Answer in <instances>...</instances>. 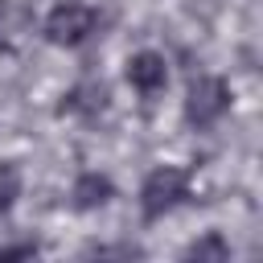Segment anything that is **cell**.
Returning a JSON list of instances; mask_svg holds the SVG:
<instances>
[{"instance_id":"7a4b0ae2","label":"cell","mask_w":263,"mask_h":263,"mask_svg":"<svg viewBox=\"0 0 263 263\" xmlns=\"http://www.w3.org/2000/svg\"><path fill=\"white\" fill-rule=\"evenodd\" d=\"M99 29V8L95 4H82V0H62L45 12V41L58 45V49H78L82 41H90Z\"/></svg>"},{"instance_id":"8992f818","label":"cell","mask_w":263,"mask_h":263,"mask_svg":"<svg viewBox=\"0 0 263 263\" xmlns=\"http://www.w3.org/2000/svg\"><path fill=\"white\" fill-rule=\"evenodd\" d=\"M58 111H62V115L95 119L99 111H107V86L95 82V78H86V82H78V86H70V90L62 95V107H58Z\"/></svg>"},{"instance_id":"5b68a950","label":"cell","mask_w":263,"mask_h":263,"mask_svg":"<svg viewBox=\"0 0 263 263\" xmlns=\"http://www.w3.org/2000/svg\"><path fill=\"white\" fill-rule=\"evenodd\" d=\"M33 8L21 0H0V53H16L29 37H33Z\"/></svg>"},{"instance_id":"52a82bcc","label":"cell","mask_w":263,"mask_h":263,"mask_svg":"<svg viewBox=\"0 0 263 263\" xmlns=\"http://www.w3.org/2000/svg\"><path fill=\"white\" fill-rule=\"evenodd\" d=\"M111 197H115L111 177H103V173H95V168H86V173L74 177V189H70L74 210H99V205H107Z\"/></svg>"},{"instance_id":"30bf717a","label":"cell","mask_w":263,"mask_h":263,"mask_svg":"<svg viewBox=\"0 0 263 263\" xmlns=\"http://www.w3.org/2000/svg\"><path fill=\"white\" fill-rule=\"evenodd\" d=\"M41 247L37 242H8V247H0V259H33Z\"/></svg>"},{"instance_id":"3957f363","label":"cell","mask_w":263,"mask_h":263,"mask_svg":"<svg viewBox=\"0 0 263 263\" xmlns=\"http://www.w3.org/2000/svg\"><path fill=\"white\" fill-rule=\"evenodd\" d=\"M230 82L226 78H218V74H197L193 82H189V90H185V123L193 127V132H205V127H214L226 111H230Z\"/></svg>"},{"instance_id":"ba28073f","label":"cell","mask_w":263,"mask_h":263,"mask_svg":"<svg viewBox=\"0 0 263 263\" xmlns=\"http://www.w3.org/2000/svg\"><path fill=\"white\" fill-rule=\"evenodd\" d=\"M21 185H25V177H21V164H16V160H0V214H8V210L16 205V197H21Z\"/></svg>"},{"instance_id":"9c48e42d","label":"cell","mask_w":263,"mask_h":263,"mask_svg":"<svg viewBox=\"0 0 263 263\" xmlns=\"http://www.w3.org/2000/svg\"><path fill=\"white\" fill-rule=\"evenodd\" d=\"M185 259H230V242L218 234V230H210L205 238H197V242H189L185 251H181Z\"/></svg>"},{"instance_id":"277c9868","label":"cell","mask_w":263,"mask_h":263,"mask_svg":"<svg viewBox=\"0 0 263 263\" xmlns=\"http://www.w3.org/2000/svg\"><path fill=\"white\" fill-rule=\"evenodd\" d=\"M123 74H127V82H132V90H136L140 99H156V95L168 86V62H164V53H156V49L132 53Z\"/></svg>"},{"instance_id":"6da1fadb","label":"cell","mask_w":263,"mask_h":263,"mask_svg":"<svg viewBox=\"0 0 263 263\" xmlns=\"http://www.w3.org/2000/svg\"><path fill=\"white\" fill-rule=\"evenodd\" d=\"M193 197V168L185 164H156L140 185V214L144 222H160L177 205Z\"/></svg>"}]
</instances>
